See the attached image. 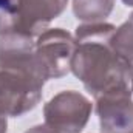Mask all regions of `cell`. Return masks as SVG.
Segmentation results:
<instances>
[{
    "label": "cell",
    "instance_id": "1",
    "mask_svg": "<svg viewBox=\"0 0 133 133\" xmlns=\"http://www.w3.org/2000/svg\"><path fill=\"white\" fill-rule=\"evenodd\" d=\"M115 30L111 23L96 22L82 23L74 33L71 71L95 99L110 93H133V68L111 46Z\"/></svg>",
    "mask_w": 133,
    "mask_h": 133
},
{
    "label": "cell",
    "instance_id": "2",
    "mask_svg": "<svg viewBox=\"0 0 133 133\" xmlns=\"http://www.w3.org/2000/svg\"><path fill=\"white\" fill-rule=\"evenodd\" d=\"M45 82L37 68H0V115L17 118L33 110Z\"/></svg>",
    "mask_w": 133,
    "mask_h": 133
},
{
    "label": "cell",
    "instance_id": "3",
    "mask_svg": "<svg viewBox=\"0 0 133 133\" xmlns=\"http://www.w3.org/2000/svg\"><path fill=\"white\" fill-rule=\"evenodd\" d=\"M93 111V104L85 95L65 90L54 95L43 107L45 124L57 133H81Z\"/></svg>",
    "mask_w": 133,
    "mask_h": 133
},
{
    "label": "cell",
    "instance_id": "7",
    "mask_svg": "<svg viewBox=\"0 0 133 133\" xmlns=\"http://www.w3.org/2000/svg\"><path fill=\"white\" fill-rule=\"evenodd\" d=\"M0 68L40 70L34 54L33 36L22 33L8 25L0 26Z\"/></svg>",
    "mask_w": 133,
    "mask_h": 133
},
{
    "label": "cell",
    "instance_id": "14",
    "mask_svg": "<svg viewBox=\"0 0 133 133\" xmlns=\"http://www.w3.org/2000/svg\"><path fill=\"white\" fill-rule=\"evenodd\" d=\"M132 88H133V74H132Z\"/></svg>",
    "mask_w": 133,
    "mask_h": 133
},
{
    "label": "cell",
    "instance_id": "6",
    "mask_svg": "<svg viewBox=\"0 0 133 133\" xmlns=\"http://www.w3.org/2000/svg\"><path fill=\"white\" fill-rule=\"evenodd\" d=\"M133 93H110L96 98L101 133H133Z\"/></svg>",
    "mask_w": 133,
    "mask_h": 133
},
{
    "label": "cell",
    "instance_id": "5",
    "mask_svg": "<svg viewBox=\"0 0 133 133\" xmlns=\"http://www.w3.org/2000/svg\"><path fill=\"white\" fill-rule=\"evenodd\" d=\"M68 0H14L9 16H0V26L8 25L30 36L40 31L66 8Z\"/></svg>",
    "mask_w": 133,
    "mask_h": 133
},
{
    "label": "cell",
    "instance_id": "12",
    "mask_svg": "<svg viewBox=\"0 0 133 133\" xmlns=\"http://www.w3.org/2000/svg\"><path fill=\"white\" fill-rule=\"evenodd\" d=\"M6 130H8L6 116H2V115H0V133H6Z\"/></svg>",
    "mask_w": 133,
    "mask_h": 133
},
{
    "label": "cell",
    "instance_id": "13",
    "mask_svg": "<svg viewBox=\"0 0 133 133\" xmlns=\"http://www.w3.org/2000/svg\"><path fill=\"white\" fill-rule=\"evenodd\" d=\"M122 3L127 5V6H130V8H133V0H122Z\"/></svg>",
    "mask_w": 133,
    "mask_h": 133
},
{
    "label": "cell",
    "instance_id": "4",
    "mask_svg": "<svg viewBox=\"0 0 133 133\" xmlns=\"http://www.w3.org/2000/svg\"><path fill=\"white\" fill-rule=\"evenodd\" d=\"M74 48V36L62 28H50L37 36V40L34 42V54L46 81L64 77L71 71Z\"/></svg>",
    "mask_w": 133,
    "mask_h": 133
},
{
    "label": "cell",
    "instance_id": "10",
    "mask_svg": "<svg viewBox=\"0 0 133 133\" xmlns=\"http://www.w3.org/2000/svg\"><path fill=\"white\" fill-rule=\"evenodd\" d=\"M14 6V0H0V16H9Z\"/></svg>",
    "mask_w": 133,
    "mask_h": 133
},
{
    "label": "cell",
    "instance_id": "11",
    "mask_svg": "<svg viewBox=\"0 0 133 133\" xmlns=\"http://www.w3.org/2000/svg\"><path fill=\"white\" fill-rule=\"evenodd\" d=\"M25 133H57L56 130H53L51 127H48L46 124H39V125H34L30 130H26Z\"/></svg>",
    "mask_w": 133,
    "mask_h": 133
},
{
    "label": "cell",
    "instance_id": "9",
    "mask_svg": "<svg viewBox=\"0 0 133 133\" xmlns=\"http://www.w3.org/2000/svg\"><path fill=\"white\" fill-rule=\"evenodd\" d=\"M111 46L115 53L133 68V12L121 26L115 30L111 36Z\"/></svg>",
    "mask_w": 133,
    "mask_h": 133
},
{
    "label": "cell",
    "instance_id": "8",
    "mask_svg": "<svg viewBox=\"0 0 133 133\" xmlns=\"http://www.w3.org/2000/svg\"><path fill=\"white\" fill-rule=\"evenodd\" d=\"M115 0H73V12L84 23L104 22L113 11Z\"/></svg>",
    "mask_w": 133,
    "mask_h": 133
}]
</instances>
